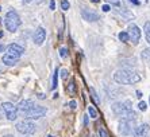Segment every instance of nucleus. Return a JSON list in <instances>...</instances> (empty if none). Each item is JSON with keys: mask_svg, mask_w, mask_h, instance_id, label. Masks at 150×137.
I'll use <instances>...</instances> for the list:
<instances>
[{"mask_svg": "<svg viewBox=\"0 0 150 137\" xmlns=\"http://www.w3.org/2000/svg\"><path fill=\"white\" fill-rule=\"evenodd\" d=\"M114 81L120 85H133L141 81V75L131 68H119L114 74Z\"/></svg>", "mask_w": 150, "mask_h": 137, "instance_id": "1", "label": "nucleus"}, {"mask_svg": "<svg viewBox=\"0 0 150 137\" xmlns=\"http://www.w3.org/2000/svg\"><path fill=\"white\" fill-rule=\"evenodd\" d=\"M112 112L115 116H123V117H127L130 116L131 113H134L133 110V103L130 99H126V101H120V102H115L114 105L111 106Z\"/></svg>", "mask_w": 150, "mask_h": 137, "instance_id": "2", "label": "nucleus"}, {"mask_svg": "<svg viewBox=\"0 0 150 137\" xmlns=\"http://www.w3.org/2000/svg\"><path fill=\"white\" fill-rule=\"evenodd\" d=\"M135 118H137L135 112L127 117H123L122 121L119 122V133L122 134V136H130L131 132H133V127H134Z\"/></svg>", "mask_w": 150, "mask_h": 137, "instance_id": "3", "label": "nucleus"}, {"mask_svg": "<svg viewBox=\"0 0 150 137\" xmlns=\"http://www.w3.org/2000/svg\"><path fill=\"white\" fill-rule=\"evenodd\" d=\"M21 17L19 15L15 12V11H8L7 15H6V19H4V26L10 32H15V31L19 28L21 26Z\"/></svg>", "mask_w": 150, "mask_h": 137, "instance_id": "4", "label": "nucleus"}, {"mask_svg": "<svg viewBox=\"0 0 150 137\" xmlns=\"http://www.w3.org/2000/svg\"><path fill=\"white\" fill-rule=\"evenodd\" d=\"M1 109H3L4 114H6V117H7V120L10 121H15L18 118V106L16 105H14V103L11 102H3L1 103Z\"/></svg>", "mask_w": 150, "mask_h": 137, "instance_id": "5", "label": "nucleus"}, {"mask_svg": "<svg viewBox=\"0 0 150 137\" xmlns=\"http://www.w3.org/2000/svg\"><path fill=\"white\" fill-rule=\"evenodd\" d=\"M16 130L21 134H31L35 132V124L31 120H23L16 124Z\"/></svg>", "mask_w": 150, "mask_h": 137, "instance_id": "6", "label": "nucleus"}, {"mask_svg": "<svg viewBox=\"0 0 150 137\" xmlns=\"http://www.w3.org/2000/svg\"><path fill=\"white\" fill-rule=\"evenodd\" d=\"M46 113H47V109H46V108L35 105L30 112H27V113L25 114V117L27 118V120H38V118H41V117L45 116Z\"/></svg>", "mask_w": 150, "mask_h": 137, "instance_id": "7", "label": "nucleus"}, {"mask_svg": "<svg viewBox=\"0 0 150 137\" xmlns=\"http://www.w3.org/2000/svg\"><path fill=\"white\" fill-rule=\"evenodd\" d=\"M127 34H129L130 41L133 42L134 45H138V42H139V39H141V30H139V27H138V26H135V24H130Z\"/></svg>", "mask_w": 150, "mask_h": 137, "instance_id": "8", "label": "nucleus"}, {"mask_svg": "<svg viewBox=\"0 0 150 137\" xmlns=\"http://www.w3.org/2000/svg\"><path fill=\"white\" fill-rule=\"evenodd\" d=\"M150 132V127L149 124H141L138 127L134 128L133 130V136L134 137H146Z\"/></svg>", "mask_w": 150, "mask_h": 137, "instance_id": "9", "label": "nucleus"}, {"mask_svg": "<svg viewBox=\"0 0 150 137\" xmlns=\"http://www.w3.org/2000/svg\"><path fill=\"white\" fill-rule=\"evenodd\" d=\"M34 106L35 105H34V101H33V99H23V101H21L19 105H18V110L25 116V114L27 113V112H30Z\"/></svg>", "mask_w": 150, "mask_h": 137, "instance_id": "10", "label": "nucleus"}, {"mask_svg": "<svg viewBox=\"0 0 150 137\" xmlns=\"http://www.w3.org/2000/svg\"><path fill=\"white\" fill-rule=\"evenodd\" d=\"M7 52L11 55H14V57L21 58V55L25 52V48L22 47V46H19L18 43H11V45L7 47Z\"/></svg>", "mask_w": 150, "mask_h": 137, "instance_id": "11", "label": "nucleus"}, {"mask_svg": "<svg viewBox=\"0 0 150 137\" xmlns=\"http://www.w3.org/2000/svg\"><path fill=\"white\" fill-rule=\"evenodd\" d=\"M81 16L87 22H98L99 20V15L96 14V12H93V11L88 10V8H83V10H81Z\"/></svg>", "mask_w": 150, "mask_h": 137, "instance_id": "12", "label": "nucleus"}, {"mask_svg": "<svg viewBox=\"0 0 150 137\" xmlns=\"http://www.w3.org/2000/svg\"><path fill=\"white\" fill-rule=\"evenodd\" d=\"M45 39H46V30L43 27H39L34 34V43L37 46H41L45 42Z\"/></svg>", "mask_w": 150, "mask_h": 137, "instance_id": "13", "label": "nucleus"}, {"mask_svg": "<svg viewBox=\"0 0 150 137\" xmlns=\"http://www.w3.org/2000/svg\"><path fill=\"white\" fill-rule=\"evenodd\" d=\"M18 61H19L18 57H14V55L8 54V52H6V54L3 55V63L6 66H14V65H16Z\"/></svg>", "mask_w": 150, "mask_h": 137, "instance_id": "14", "label": "nucleus"}, {"mask_svg": "<svg viewBox=\"0 0 150 137\" xmlns=\"http://www.w3.org/2000/svg\"><path fill=\"white\" fill-rule=\"evenodd\" d=\"M143 31H145L146 41L150 43V22H146V23H145V26H143Z\"/></svg>", "mask_w": 150, "mask_h": 137, "instance_id": "15", "label": "nucleus"}, {"mask_svg": "<svg viewBox=\"0 0 150 137\" xmlns=\"http://www.w3.org/2000/svg\"><path fill=\"white\" fill-rule=\"evenodd\" d=\"M107 3H110V4H112L114 7H116V8H122L123 7V0H105Z\"/></svg>", "mask_w": 150, "mask_h": 137, "instance_id": "16", "label": "nucleus"}, {"mask_svg": "<svg viewBox=\"0 0 150 137\" xmlns=\"http://www.w3.org/2000/svg\"><path fill=\"white\" fill-rule=\"evenodd\" d=\"M68 93H69L70 96L76 94V83H74V82L68 83Z\"/></svg>", "mask_w": 150, "mask_h": 137, "instance_id": "17", "label": "nucleus"}, {"mask_svg": "<svg viewBox=\"0 0 150 137\" xmlns=\"http://www.w3.org/2000/svg\"><path fill=\"white\" fill-rule=\"evenodd\" d=\"M119 39H120V41L122 42H129L130 41V38H129V34H127V32H126V31H122V32H119Z\"/></svg>", "mask_w": 150, "mask_h": 137, "instance_id": "18", "label": "nucleus"}, {"mask_svg": "<svg viewBox=\"0 0 150 137\" xmlns=\"http://www.w3.org/2000/svg\"><path fill=\"white\" fill-rule=\"evenodd\" d=\"M88 113H89L91 118H98V112L93 106H88Z\"/></svg>", "mask_w": 150, "mask_h": 137, "instance_id": "19", "label": "nucleus"}, {"mask_svg": "<svg viewBox=\"0 0 150 137\" xmlns=\"http://www.w3.org/2000/svg\"><path fill=\"white\" fill-rule=\"evenodd\" d=\"M57 79H58V70H57V68H56V71H54V75H53L52 89H56V87H57Z\"/></svg>", "mask_w": 150, "mask_h": 137, "instance_id": "20", "label": "nucleus"}, {"mask_svg": "<svg viewBox=\"0 0 150 137\" xmlns=\"http://www.w3.org/2000/svg\"><path fill=\"white\" fill-rule=\"evenodd\" d=\"M69 7H70V4H69L68 0H62V1H61V8H62L64 11H68L69 10Z\"/></svg>", "mask_w": 150, "mask_h": 137, "instance_id": "21", "label": "nucleus"}, {"mask_svg": "<svg viewBox=\"0 0 150 137\" xmlns=\"http://www.w3.org/2000/svg\"><path fill=\"white\" fill-rule=\"evenodd\" d=\"M98 132H99V136H100V137H108V134H107V132H105V129H104V128H99V130H98Z\"/></svg>", "mask_w": 150, "mask_h": 137, "instance_id": "22", "label": "nucleus"}, {"mask_svg": "<svg viewBox=\"0 0 150 137\" xmlns=\"http://www.w3.org/2000/svg\"><path fill=\"white\" fill-rule=\"evenodd\" d=\"M138 108H139V110H142V112H145V110L147 109V105L145 101H141L139 103H138Z\"/></svg>", "mask_w": 150, "mask_h": 137, "instance_id": "23", "label": "nucleus"}, {"mask_svg": "<svg viewBox=\"0 0 150 137\" xmlns=\"http://www.w3.org/2000/svg\"><path fill=\"white\" fill-rule=\"evenodd\" d=\"M142 58H143V59H149V58H150V48H146V50H143Z\"/></svg>", "mask_w": 150, "mask_h": 137, "instance_id": "24", "label": "nucleus"}, {"mask_svg": "<svg viewBox=\"0 0 150 137\" xmlns=\"http://www.w3.org/2000/svg\"><path fill=\"white\" fill-rule=\"evenodd\" d=\"M61 73H62V74H61V77H62L64 79L67 78V77H68V74H69V71H68L67 68H62V70H61Z\"/></svg>", "mask_w": 150, "mask_h": 137, "instance_id": "25", "label": "nucleus"}, {"mask_svg": "<svg viewBox=\"0 0 150 137\" xmlns=\"http://www.w3.org/2000/svg\"><path fill=\"white\" fill-rule=\"evenodd\" d=\"M59 55H61L62 58H65V57H67V55H68V52H67V48H61V50H59Z\"/></svg>", "mask_w": 150, "mask_h": 137, "instance_id": "26", "label": "nucleus"}, {"mask_svg": "<svg viewBox=\"0 0 150 137\" xmlns=\"http://www.w3.org/2000/svg\"><path fill=\"white\" fill-rule=\"evenodd\" d=\"M101 10L104 11V12H108V11L111 10V7H110L108 4H104V6H103V7H101Z\"/></svg>", "mask_w": 150, "mask_h": 137, "instance_id": "27", "label": "nucleus"}, {"mask_svg": "<svg viewBox=\"0 0 150 137\" xmlns=\"http://www.w3.org/2000/svg\"><path fill=\"white\" fill-rule=\"evenodd\" d=\"M76 105H77V103L74 102V101H70V102H69V106L72 108V109H76Z\"/></svg>", "mask_w": 150, "mask_h": 137, "instance_id": "28", "label": "nucleus"}, {"mask_svg": "<svg viewBox=\"0 0 150 137\" xmlns=\"http://www.w3.org/2000/svg\"><path fill=\"white\" fill-rule=\"evenodd\" d=\"M130 1H131L134 6H139L141 4V0H130Z\"/></svg>", "mask_w": 150, "mask_h": 137, "instance_id": "29", "label": "nucleus"}, {"mask_svg": "<svg viewBox=\"0 0 150 137\" xmlns=\"http://www.w3.org/2000/svg\"><path fill=\"white\" fill-rule=\"evenodd\" d=\"M54 7H56V3H54V1H50V10H54Z\"/></svg>", "mask_w": 150, "mask_h": 137, "instance_id": "30", "label": "nucleus"}, {"mask_svg": "<svg viewBox=\"0 0 150 137\" xmlns=\"http://www.w3.org/2000/svg\"><path fill=\"white\" fill-rule=\"evenodd\" d=\"M38 98H39V99H43V98H45V96H43L42 93H39V94H38Z\"/></svg>", "mask_w": 150, "mask_h": 137, "instance_id": "31", "label": "nucleus"}, {"mask_svg": "<svg viewBox=\"0 0 150 137\" xmlns=\"http://www.w3.org/2000/svg\"><path fill=\"white\" fill-rule=\"evenodd\" d=\"M4 50H6V47H4L3 45H0V52H1V51H4Z\"/></svg>", "mask_w": 150, "mask_h": 137, "instance_id": "32", "label": "nucleus"}, {"mask_svg": "<svg viewBox=\"0 0 150 137\" xmlns=\"http://www.w3.org/2000/svg\"><path fill=\"white\" fill-rule=\"evenodd\" d=\"M137 96H138V97L141 98V97H142V93H141V92H137Z\"/></svg>", "mask_w": 150, "mask_h": 137, "instance_id": "33", "label": "nucleus"}, {"mask_svg": "<svg viewBox=\"0 0 150 137\" xmlns=\"http://www.w3.org/2000/svg\"><path fill=\"white\" fill-rule=\"evenodd\" d=\"M92 3H99V1H100V0H91Z\"/></svg>", "mask_w": 150, "mask_h": 137, "instance_id": "34", "label": "nucleus"}, {"mask_svg": "<svg viewBox=\"0 0 150 137\" xmlns=\"http://www.w3.org/2000/svg\"><path fill=\"white\" fill-rule=\"evenodd\" d=\"M23 1H25V3H30V1H31V0H23Z\"/></svg>", "mask_w": 150, "mask_h": 137, "instance_id": "35", "label": "nucleus"}, {"mask_svg": "<svg viewBox=\"0 0 150 137\" xmlns=\"http://www.w3.org/2000/svg\"><path fill=\"white\" fill-rule=\"evenodd\" d=\"M4 137H12V136H10V134H7V136H4Z\"/></svg>", "mask_w": 150, "mask_h": 137, "instance_id": "36", "label": "nucleus"}, {"mask_svg": "<svg viewBox=\"0 0 150 137\" xmlns=\"http://www.w3.org/2000/svg\"><path fill=\"white\" fill-rule=\"evenodd\" d=\"M49 137H53V136H49Z\"/></svg>", "mask_w": 150, "mask_h": 137, "instance_id": "37", "label": "nucleus"}, {"mask_svg": "<svg viewBox=\"0 0 150 137\" xmlns=\"http://www.w3.org/2000/svg\"><path fill=\"white\" fill-rule=\"evenodd\" d=\"M0 10H1V8H0Z\"/></svg>", "mask_w": 150, "mask_h": 137, "instance_id": "38", "label": "nucleus"}]
</instances>
